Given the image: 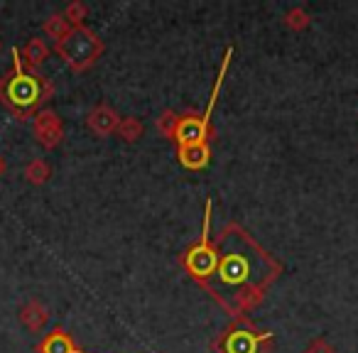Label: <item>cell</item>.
I'll return each mask as SVG.
<instances>
[{"label":"cell","mask_w":358,"mask_h":353,"mask_svg":"<svg viewBox=\"0 0 358 353\" xmlns=\"http://www.w3.org/2000/svg\"><path fill=\"white\" fill-rule=\"evenodd\" d=\"M179 118H182V115H177L174 110H164V113L157 118V133L167 140H174L177 128H179Z\"/></svg>","instance_id":"obj_16"},{"label":"cell","mask_w":358,"mask_h":353,"mask_svg":"<svg viewBox=\"0 0 358 353\" xmlns=\"http://www.w3.org/2000/svg\"><path fill=\"white\" fill-rule=\"evenodd\" d=\"M52 177V167L45 162V159H32V162H27L25 167V180L30 182V185L35 187H42L47 180Z\"/></svg>","instance_id":"obj_13"},{"label":"cell","mask_w":358,"mask_h":353,"mask_svg":"<svg viewBox=\"0 0 358 353\" xmlns=\"http://www.w3.org/2000/svg\"><path fill=\"white\" fill-rule=\"evenodd\" d=\"M211 135H214V130L206 128L201 115H185V118H179L174 143H177V147H185V145H209Z\"/></svg>","instance_id":"obj_6"},{"label":"cell","mask_w":358,"mask_h":353,"mask_svg":"<svg viewBox=\"0 0 358 353\" xmlns=\"http://www.w3.org/2000/svg\"><path fill=\"white\" fill-rule=\"evenodd\" d=\"M52 94H55L52 81H47L37 71L25 69L20 52L13 47V69L0 76V103L17 120H30Z\"/></svg>","instance_id":"obj_1"},{"label":"cell","mask_w":358,"mask_h":353,"mask_svg":"<svg viewBox=\"0 0 358 353\" xmlns=\"http://www.w3.org/2000/svg\"><path fill=\"white\" fill-rule=\"evenodd\" d=\"M42 30H45V35L47 37H52V40H64L66 35H69V30H71V25L64 20V15L62 13H55V15H50L45 20V25H42Z\"/></svg>","instance_id":"obj_14"},{"label":"cell","mask_w":358,"mask_h":353,"mask_svg":"<svg viewBox=\"0 0 358 353\" xmlns=\"http://www.w3.org/2000/svg\"><path fill=\"white\" fill-rule=\"evenodd\" d=\"M216 348L219 353H268L273 348V333L255 331L248 322H241L221 333Z\"/></svg>","instance_id":"obj_4"},{"label":"cell","mask_w":358,"mask_h":353,"mask_svg":"<svg viewBox=\"0 0 358 353\" xmlns=\"http://www.w3.org/2000/svg\"><path fill=\"white\" fill-rule=\"evenodd\" d=\"M20 57H22V64H27L32 71H37L45 64L47 57H50V47H47V42L40 40V37H32L25 45V50L20 52Z\"/></svg>","instance_id":"obj_11"},{"label":"cell","mask_w":358,"mask_h":353,"mask_svg":"<svg viewBox=\"0 0 358 353\" xmlns=\"http://www.w3.org/2000/svg\"><path fill=\"white\" fill-rule=\"evenodd\" d=\"M20 322L25 324L30 331L37 333L45 329L47 322H50V309H47L42 302H37V299H30V302L20 309Z\"/></svg>","instance_id":"obj_10"},{"label":"cell","mask_w":358,"mask_h":353,"mask_svg":"<svg viewBox=\"0 0 358 353\" xmlns=\"http://www.w3.org/2000/svg\"><path fill=\"white\" fill-rule=\"evenodd\" d=\"M179 164L192 172H201V169L209 167L211 162V150L209 145H185V147H177Z\"/></svg>","instance_id":"obj_9"},{"label":"cell","mask_w":358,"mask_h":353,"mask_svg":"<svg viewBox=\"0 0 358 353\" xmlns=\"http://www.w3.org/2000/svg\"><path fill=\"white\" fill-rule=\"evenodd\" d=\"M32 133H35L37 143L45 150H55L62 145L64 140V125H62V118L55 113V110L45 108L37 110L35 120H32Z\"/></svg>","instance_id":"obj_5"},{"label":"cell","mask_w":358,"mask_h":353,"mask_svg":"<svg viewBox=\"0 0 358 353\" xmlns=\"http://www.w3.org/2000/svg\"><path fill=\"white\" fill-rule=\"evenodd\" d=\"M57 55L74 71H86L103 55V40L91 27H71L64 40L57 42Z\"/></svg>","instance_id":"obj_2"},{"label":"cell","mask_w":358,"mask_h":353,"mask_svg":"<svg viewBox=\"0 0 358 353\" xmlns=\"http://www.w3.org/2000/svg\"><path fill=\"white\" fill-rule=\"evenodd\" d=\"M304 353H336V348H334L327 338H314V341H309V346L304 348Z\"/></svg>","instance_id":"obj_18"},{"label":"cell","mask_w":358,"mask_h":353,"mask_svg":"<svg viewBox=\"0 0 358 353\" xmlns=\"http://www.w3.org/2000/svg\"><path fill=\"white\" fill-rule=\"evenodd\" d=\"M282 22H285V27L287 30H292V32H302V30H307L309 25H312V15H309L304 8H292V10H287L285 13V17H282Z\"/></svg>","instance_id":"obj_15"},{"label":"cell","mask_w":358,"mask_h":353,"mask_svg":"<svg viewBox=\"0 0 358 353\" xmlns=\"http://www.w3.org/2000/svg\"><path fill=\"white\" fill-rule=\"evenodd\" d=\"M35 351L37 353H89V351H81V348L71 341V336L62 326L52 329V331L47 333L40 343H37Z\"/></svg>","instance_id":"obj_8"},{"label":"cell","mask_w":358,"mask_h":353,"mask_svg":"<svg viewBox=\"0 0 358 353\" xmlns=\"http://www.w3.org/2000/svg\"><path fill=\"white\" fill-rule=\"evenodd\" d=\"M145 133V125L140 118H135V115H128V118H120L118 123V130H115V135H118L123 143H138L140 138H143Z\"/></svg>","instance_id":"obj_12"},{"label":"cell","mask_w":358,"mask_h":353,"mask_svg":"<svg viewBox=\"0 0 358 353\" xmlns=\"http://www.w3.org/2000/svg\"><path fill=\"white\" fill-rule=\"evenodd\" d=\"M6 169H8V164H6V159L0 157V177H3V174H6Z\"/></svg>","instance_id":"obj_19"},{"label":"cell","mask_w":358,"mask_h":353,"mask_svg":"<svg viewBox=\"0 0 358 353\" xmlns=\"http://www.w3.org/2000/svg\"><path fill=\"white\" fill-rule=\"evenodd\" d=\"M211 199L206 201V211H204V229H201V236L194 245L185 253L182 258V265L185 270L201 284V287H209L211 275L219 268V245L211 240Z\"/></svg>","instance_id":"obj_3"},{"label":"cell","mask_w":358,"mask_h":353,"mask_svg":"<svg viewBox=\"0 0 358 353\" xmlns=\"http://www.w3.org/2000/svg\"><path fill=\"white\" fill-rule=\"evenodd\" d=\"M118 123H120V115L115 113V108H110V106H106V103L91 108L89 115H86V125H89L91 133L99 135V138L113 135L115 130H118Z\"/></svg>","instance_id":"obj_7"},{"label":"cell","mask_w":358,"mask_h":353,"mask_svg":"<svg viewBox=\"0 0 358 353\" xmlns=\"http://www.w3.org/2000/svg\"><path fill=\"white\" fill-rule=\"evenodd\" d=\"M62 15H64V20L69 22L71 27H81L86 20V15H89V8L76 0V3H69V6H66V10L62 13Z\"/></svg>","instance_id":"obj_17"}]
</instances>
